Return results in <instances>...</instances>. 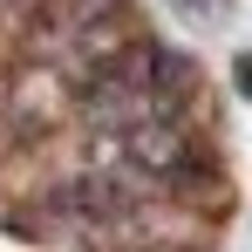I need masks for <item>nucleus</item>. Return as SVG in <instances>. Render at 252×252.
<instances>
[{
  "mask_svg": "<svg viewBox=\"0 0 252 252\" xmlns=\"http://www.w3.org/2000/svg\"><path fill=\"white\" fill-rule=\"evenodd\" d=\"M184 14H211V7H225V0H177Z\"/></svg>",
  "mask_w": 252,
  "mask_h": 252,
  "instance_id": "f257e3e1",
  "label": "nucleus"
}]
</instances>
